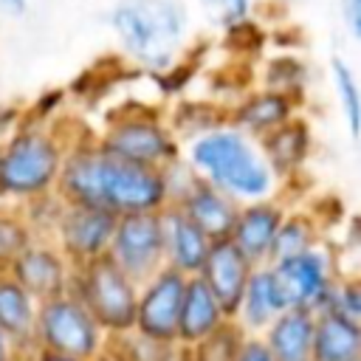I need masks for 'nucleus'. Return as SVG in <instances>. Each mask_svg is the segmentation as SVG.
Instances as JSON below:
<instances>
[{
    "label": "nucleus",
    "mask_w": 361,
    "mask_h": 361,
    "mask_svg": "<svg viewBox=\"0 0 361 361\" xmlns=\"http://www.w3.org/2000/svg\"><path fill=\"white\" fill-rule=\"evenodd\" d=\"M54 195L68 203L107 209L118 217L161 212L166 206V186L161 169L113 158L99 147L96 138L68 147Z\"/></svg>",
    "instance_id": "nucleus-1"
},
{
    "label": "nucleus",
    "mask_w": 361,
    "mask_h": 361,
    "mask_svg": "<svg viewBox=\"0 0 361 361\" xmlns=\"http://www.w3.org/2000/svg\"><path fill=\"white\" fill-rule=\"evenodd\" d=\"M186 164L206 183H212L240 206L274 197V189L279 183L268 169L257 141L231 124L192 138L186 147Z\"/></svg>",
    "instance_id": "nucleus-2"
},
{
    "label": "nucleus",
    "mask_w": 361,
    "mask_h": 361,
    "mask_svg": "<svg viewBox=\"0 0 361 361\" xmlns=\"http://www.w3.org/2000/svg\"><path fill=\"white\" fill-rule=\"evenodd\" d=\"M68 147L59 133L42 124L14 130L0 144V200L31 206L54 195Z\"/></svg>",
    "instance_id": "nucleus-3"
},
{
    "label": "nucleus",
    "mask_w": 361,
    "mask_h": 361,
    "mask_svg": "<svg viewBox=\"0 0 361 361\" xmlns=\"http://www.w3.org/2000/svg\"><path fill=\"white\" fill-rule=\"evenodd\" d=\"M110 25L130 59L152 71H166L183 51L189 20L178 0H118Z\"/></svg>",
    "instance_id": "nucleus-4"
},
{
    "label": "nucleus",
    "mask_w": 361,
    "mask_h": 361,
    "mask_svg": "<svg viewBox=\"0 0 361 361\" xmlns=\"http://www.w3.org/2000/svg\"><path fill=\"white\" fill-rule=\"evenodd\" d=\"M71 293L87 307V313L107 338H121L133 333L138 285L107 254L73 268Z\"/></svg>",
    "instance_id": "nucleus-5"
},
{
    "label": "nucleus",
    "mask_w": 361,
    "mask_h": 361,
    "mask_svg": "<svg viewBox=\"0 0 361 361\" xmlns=\"http://www.w3.org/2000/svg\"><path fill=\"white\" fill-rule=\"evenodd\" d=\"M107 341L110 338L102 333V327L93 322L87 307L71 290L37 302L34 350H45L79 361H96L107 350Z\"/></svg>",
    "instance_id": "nucleus-6"
},
{
    "label": "nucleus",
    "mask_w": 361,
    "mask_h": 361,
    "mask_svg": "<svg viewBox=\"0 0 361 361\" xmlns=\"http://www.w3.org/2000/svg\"><path fill=\"white\" fill-rule=\"evenodd\" d=\"M96 141L113 158L149 169H164L166 164L180 158L178 135L149 110H127L110 118V124Z\"/></svg>",
    "instance_id": "nucleus-7"
},
{
    "label": "nucleus",
    "mask_w": 361,
    "mask_h": 361,
    "mask_svg": "<svg viewBox=\"0 0 361 361\" xmlns=\"http://www.w3.org/2000/svg\"><path fill=\"white\" fill-rule=\"evenodd\" d=\"M268 268L276 279L285 307H296V310H307V313L324 310L327 296H330L336 279L341 276L336 271V259L324 243H319L302 254L276 259Z\"/></svg>",
    "instance_id": "nucleus-8"
},
{
    "label": "nucleus",
    "mask_w": 361,
    "mask_h": 361,
    "mask_svg": "<svg viewBox=\"0 0 361 361\" xmlns=\"http://www.w3.org/2000/svg\"><path fill=\"white\" fill-rule=\"evenodd\" d=\"M116 220H118V214H113L107 209L59 200L56 212L48 223V234H51V243L62 251V257L73 268H79V265L107 254Z\"/></svg>",
    "instance_id": "nucleus-9"
},
{
    "label": "nucleus",
    "mask_w": 361,
    "mask_h": 361,
    "mask_svg": "<svg viewBox=\"0 0 361 361\" xmlns=\"http://www.w3.org/2000/svg\"><path fill=\"white\" fill-rule=\"evenodd\" d=\"M107 257L135 282L141 285L155 271L164 268V234H161V212H138L121 214L116 220Z\"/></svg>",
    "instance_id": "nucleus-10"
},
{
    "label": "nucleus",
    "mask_w": 361,
    "mask_h": 361,
    "mask_svg": "<svg viewBox=\"0 0 361 361\" xmlns=\"http://www.w3.org/2000/svg\"><path fill=\"white\" fill-rule=\"evenodd\" d=\"M186 279L189 276L172 268H161L138 285L135 324H133L135 336L155 344H178V313H180Z\"/></svg>",
    "instance_id": "nucleus-11"
},
{
    "label": "nucleus",
    "mask_w": 361,
    "mask_h": 361,
    "mask_svg": "<svg viewBox=\"0 0 361 361\" xmlns=\"http://www.w3.org/2000/svg\"><path fill=\"white\" fill-rule=\"evenodd\" d=\"M8 276L37 302H45L71 290L73 265L62 257V251L51 240L34 237L8 265Z\"/></svg>",
    "instance_id": "nucleus-12"
},
{
    "label": "nucleus",
    "mask_w": 361,
    "mask_h": 361,
    "mask_svg": "<svg viewBox=\"0 0 361 361\" xmlns=\"http://www.w3.org/2000/svg\"><path fill=\"white\" fill-rule=\"evenodd\" d=\"M288 206L276 197H265V200H254V203H243L237 209L234 226L228 231V243L251 262V265H268L271 257V245L276 237L279 223L285 220Z\"/></svg>",
    "instance_id": "nucleus-13"
},
{
    "label": "nucleus",
    "mask_w": 361,
    "mask_h": 361,
    "mask_svg": "<svg viewBox=\"0 0 361 361\" xmlns=\"http://www.w3.org/2000/svg\"><path fill=\"white\" fill-rule=\"evenodd\" d=\"M251 271H254V265L228 240L212 243V248H209V254H206L203 268H200L197 276L212 290V296L217 299V305L226 313V319H234L237 305L243 299V290H245V282H248Z\"/></svg>",
    "instance_id": "nucleus-14"
},
{
    "label": "nucleus",
    "mask_w": 361,
    "mask_h": 361,
    "mask_svg": "<svg viewBox=\"0 0 361 361\" xmlns=\"http://www.w3.org/2000/svg\"><path fill=\"white\" fill-rule=\"evenodd\" d=\"M161 234H164V268H172L183 276H197L212 248V240L178 206L161 209Z\"/></svg>",
    "instance_id": "nucleus-15"
},
{
    "label": "nucleus",
    "mask_w": 361,
    "mask_h": 361,
    "mask_svg": "<svg viewBox=\"0 0 361 361\" xmlns=\"http://www.w3.org/2000/svg\"><path fill=\"white\" fill-rule=\"evenodd\" d=\"M212 243L217 240H228V231L234 226L237 209L240 203H234L228 195H223L220 189H214L212 183H206L200 175L192 183V189L175 203Z\"/></svg>",
    "instance_id": "nucleus-16"
},
{
    "label": "nucleus",
    "mask_w": 361,
    "mask_h": 361,
    "mask_svg": "<svg viewBox=\"0 0 361 361\" xmlns=\"http://www.w3.org/2000/svg\"><path fill=\"white\" fill-rule=\"evenodd\" d=\"M282 310H288V307L282 302V293L276 288V279H274L271 268L268 265H254V271H251V276L245 282L243 299L237 305V313H234L237 327L245 336H262L265 327Z\"/></svg>",
    "instance_id": "nucleus-17"
},
{
    "label": "nucleus",
    "mask_w": 361,
    "mask_h": 361,
    "mask_svg": "<svg viewBox=\"0 0 361 361\" xmlns=\"http://www.w3.org/2000/svg\"><path fill=\"white\" fill-rule=\"evenodd\" d=\"M310 127L305 118L293 116L285 124L274 127L271 133H265L262 138H257V147L268 164V169L274 172V178H288L293 172L302 169V164L310 155Z\"/></svg>",
    "instance_id": "nucleus-18"
},
{
    "label": "nucleus",
    "mask_w": 361,
    "mask_h": 361,
    "mask_svg": "<svg viewBox=\"0 0 361 361\" xmlns=\"http://www.w3.org/2000/svg\"><path fill=\"white\" fill-rule=\"evenodd\" d=\"M293 116H296V99L293 96L262 87L257 93H248L243 102H237V107L228 113V124L243 130L245 135H251L257 141Z\"/></svg>",
    "instance_id": "nucleus-19"
},
{
    "label": "nucleus",
    "mask_w": 361,
    "mask_h": 361,
    "mask_svg": "<svg viewBox=\"0 0 361 361\" xmlns=\"http://www.w3.org/2000/svg\"><path fill=\"white\" fill-rule=\"evenodd\" d=\"M310 361H361V322L319 310L313 316Z\"/></svg>",
    "instance_id": "nucleus-20"
},
{
    "label": "nucleus",
    "mask_w": 361,
    "mask_h": 361,
    "mask_svg": "<svg viewBox=\"0 0 361 361\" xmlns=\"http://www.w3.org/2000/svg\"><path fill=\"white\" fill-rule=\"evenodd\" d=\"M34 319L37 299L23 290L8 271H0V333L17 350V355H28L34 350Z\"/></svg>",
    "instance_id": "nucleus-21"
},
{
    "label": "nucleus",
    "mask_w": 361,
    "mask_h": 361,
    "mask_svg": "<svg viewBox=\"0 0 361 361\" xmlns=\"http://www.w3.org/2000/svg\"><path fill=\"white\" fill-rule=\"evenodd\" d=\"M223 322H226V313L220 310L212 290L203 285L200 276H189L180 299V313H178V344L192 347L209 333H214Z\"/></svg>",
    "instance_id": "nucleus-22"
},
{
    "label": "nucleus",
    "mask_w": 361,
    "mask_h": 361,
    "mask_svg": "<svg viewBox=\"0 0 361 361\" xmlns=\"http://www.w3.org/2000/svg\"><path fill=\"white\" fill-rule=\"evenodd\" d=\"M313 316L307 310L288 307L282 310L259 336L274 361H310Z\"/></svg>",
    "instance_id": "nucleus-23"
},
{
    "label": "nucleus",
    "mask_w": 361,
    "mask_h": 361,
    "mask_svg": "<svg viewBox=\"0 0 361 361\" xmlns=\"http://www.w3.org/2000/svg\"><path fill=\"white\" fill-rule=\"evenodd\" d=\"M319 243H322V240H319L316 217H313V214H305V212H288L285 220H282L279 228H276L268 265L276 262V259L302 254V251H307V248H313V245H319Z\"/></svg>",
    "instance_id": "nucleus-24"
},
{
    "label": "nucleus",
    "mask_w": 361,
    "mask_h": 361,
    "mask_svg": "<svg viewBox=\"0 0 361 361\" xmlns=\"http://www.w3.org/2000/svg\"><path fill=\"white\" fill-rule=\"evenodd\" d=\"M245 341V333L234 319H226L214 333L186 347V361H237V353Z\"/></svg>",
    "instance_id": "nucleus-25"
},
{
    "label": "nucleus",
    "mask_w": 361,
    "mask_h": 361,
    "mask_svg": "<svg viewBox=\"0 0 361 361\" xmlns=\"http://www.w3.org/2000/svg\"><path fill=\"white\" fill-rule=\"evenodd\" d=\"M330 76H333V90H336L338 107L344 113L347 130L353 138H358V133H361V90H358L355 71L344 59L333 56L330 59Z\"/></svg>",
    "instance_id": "nucleus-26"
},
{
    "label": "nucleus",
    "mask_w": 361,
    "mask_h": 361,
    "mask_svg": "<svg viewBox=\"0 0 361 361\" xmlns=\"http://www.w3.org/2000/svg\"><path fill=\"white\" fill-rule=\"evenodd\" d=\"M37 237V228L31 226L25 212L0 209V271H8L14 257Z\"/></svg>",
    "instance_id": "nucleus-27"
},
{
    "label": "nucleus",
    "mask_w": 361,
    "mask_h": 361,
    "mask_svg": "<svg viewBox=\"0 0 361 361\" xmlns=\"http://www.w3.org/2000/svg\"><path fill=\"white\" fill-rule=\"evenodd\" d=\"M324 310H333L344 319H353V322H361V288H358V279L355 276H338L330 296H327V305Z\"/></svg>",
    "instance_id": "nucleus-28"
},
{
    "label": "nucleus",
    "mask_w": 361,
    "mask_h": 361,
    "mask_svg": "<svg viewBox=\"0 0 361 361\" xmlns=\"http://www.w3.org/2000/svg\"><path fill=\"white\" fill-rule=\"evenodd\" d=\"M200 3L226 28L243 25L248 20V11H251V0H200Z\"/></svg>",
    "instance_id": "nucleus-29"
},
{
    "label": "nucleus",
    "mask_w": 361,
    "mask_h": 361,
    "mask_svg": "<svg viewBox=\"0 0 361 361\" xmlns=\"http://www.w3.org/2000/svg\"><path fill=\"white\" fill-rule=\"evenodd\" d=\"M237 361H274V358H271V353L259 336H245V341L237 353Z\"/></svg>",
    "instance_id": "nucleus-30"
},
{
    "label": "nucleus",
    "mask_w": 361,
    "mask_h": 361,
    "mask_svg": "<svg viewBox=\"0 0 361 361\" xmlns=\"http://www.w3.org/2000/svg\"><path fill=\"white\" fill-rule=\"evenodd\" d=\"M341 17L353 37H361V0H341Z\"/></svg>",
    "instance_id": "nucleus-31"
},
{
    "label": "nucleus",
    "mask_w": 361,
    "mask_h": 361,
    "mask_svg": "<svg viewBox=\"0 0 361 361\" xmlns=\"http://www.w3.org/2000/svg\"><path fill=\"white\" fill-rule=\"evenodd\" d=\"M28 361H79V358H65V355H54L45 350H34V353H28Z\"/></svg>",
    "instance_id": "nucleus-32"
},
{
    "label": "nucleus",
    "mask_w": 361,
    "mask_h": 361,
    "mask_svg": "<svg viewBox=\"0 0 361 361\" xmlns=\"http://www.w3.org/2000/svg\"><path fill=\"white\" fill-rule=\"evenodd\" d=\"M20 355H17V350L8 344V338L0 333V361H17Z\"/></svg>",
    "instance_id": "nucleus-33"
},
{
    "label": "nucleus",
    "mask_w": 361,
    "mask_h": 361,
    "mask_svg": "<svg viewBox=\"0 0 361 361\" xmlns=\"http://www.w3.org/2000/svg\"><path fill=\"white\" fill-rule=\"evenodd\" d=\"M96 361H121V355H118V353H116V350L107 344V350H104V353H102Z\"/></svg>",
    "instance_id": "nucleus-34"
},
{
    "label": "nucleus",
    "mask_w": 361,
    "mask_h": 361,
    "mask_svg": "<svg viewBox=\"0 0 361 361\" xmlns=\"http://www.w3.org/2000/svg\"><path fill=\"white\" fill-rule=\"evenodd\" d=\"M8 8H14V11H25V0H3Z\"/></svg>",
    "instance_id": "nucleus-35"
},
{
    "label": "nucleus",
    "mask_w": 361,
    "mask_h": 361,
    "mask_svg": "<svg viewBox=\"0 0 361 361\" xmlns=\"http://www.w3.org/2000/svg\"><path fill=\"white\" fill-rule=\"evenodd\" d=\"M17 361H28V355H20V358H17Z\"/></svg>",
    "instance_id": "nucleus-36"
}]
</instances>
